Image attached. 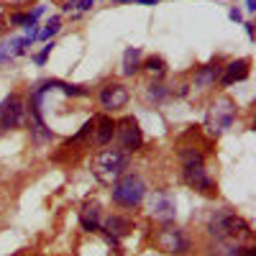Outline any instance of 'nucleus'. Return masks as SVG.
<instances>
[{"mask_svg":"<svg viewBox=\"0 0 256 256\" xmlns=\"http://www.w3.org/2000/svg\"><path fill=\"white\" fill-rule=\"evenodd\" d=\"M10 24H13V26H24V24H26V26H36L28 13H13V16H10Z\"/></svg>","mask_w":256,"mask_h":256,"instance_id":"obj_20","label":"nucleus"},{"mask_svg":"<svg viewBox=\"0 0 256 256\" xmlns=\"http://www.w3.org/2000/svg\"><path fill=\"white\" fill-rule=\"evenodd\" d=\"M223 70H226V74L220 77V84L228 88V84L241 82V80L248 77V59H236V62H230L228 67H223Z\"/></svg>","mask_w":256,"mask_h":256,"instance_id":"obj_13","label":"nucleus"},{"mask_svg":"<svg viewBox=\"0 0 256 256\" xmlns=\"http://www.w3.org/2000/svg\"><path fill=\"white\" fill-rule=\"evenodd\" d=\"M156 246L166 254H172V256H182V254L190 251L192 244H190V236L182 228H177L172 220H164L156 230Z\"/></svg>","mask_w":256,"mask_h":256,"instance_id":"obj_4","label":"nucleus"},{"mask_svg":"<svg viewBox=\"0 0 256 256\" xmlns=\"http://www.w3.org/2000/svg\"><path fill=\"white\" fill-rule=\"evenodd\" d=\"M92 131H95V146H108L116 136V120L113 118H95V126H92Z\"/></svg>","mask_w":256,"mask_h":256,"instance_id":"obj_12","label":"nucleus"},{"mask_svg":"<svg viewBox=\"0 0 256 256\" xmlns=\"http://www.w3.org/2000/svg\"><path fill=\"white\" fill-rule=\"evenodd\" d=\"M223 228H226V238L230 241H248L251 238V226L241 218V216H233V212H226L223 216Z\"/></svg>","mask_w":256,"mask_h":256,"instance_id":"obj_9","label":"nucleus"},{"mask_svg":"<svg viewBox=\"0 0 256 256\" xmlns=\"http://www.w3.org/2000/svg\"><path fill=\"white\" fill-rule=\"evenodd\" d=\"M141 70L152 72V74H156V77H164V74H166V62H164L162 56H148L146 62H141Z\"/></svg>","mask_w":256,"mask_h":256,"instance_id":"obj_17","label":"nucleus"},{"mask_svg":"<svg viewBox=\"0 0 256 256\" xmlns=\"http://www.w3.org/2000/svg\"><path fill=\"white\" fill-rule=\"evenodd\" d=\"M52 49H54V41H46V46L36 54V64H38V67H41V64H46V56L52 54Z\"/></svg>","mask_w":256,"mask_h":256,"instance_id":"obj_21","label":"nucleus"},{"mask_svg":"<svg viewBox=\"0 0 256 256\" xmlns=\"http://www.w3.org/2000/svg\"><path fill=\"white\" fill-rule=\"evenodd\" d=\"M246 10L251 13V10H256V6H254V0H246Z\"/></svg>","mask_w":256,"mask_h":256,"instance_id":"obj_28","label":"nucleus"},{"mask_svg":"<svg viewBox=\"0 0 256 256\" xmlns=\"http://www.w3.org/2000/svg\"><path fill=\"white\" fill-rule=\"evenodd\" d=\"M182 174H184V182L192 190L202 192V195H210V192L216 190V182L210 180L205 159H202V154L198 152V148H187V152H182Z\"/></svg>","mask_w":256,"mask_h":256,"instance_id":"obj_2","label":"nucleus"},{"mask_svg":"<svg viewBox=\"0 0 256 256\" xmlns=\"http://www.w3.org/2000/svg\"><path fill=\"white\" fill-rule=\"evenodd\" d=\"M244 26H246V34H248V38H254V24H251V20H246Z\"/></svg>","mask_w":256,"mask_h":256,"instance_id":"obj_26","label":"nucleus"},{"mask_svg":"<svg viewBox=\"0 0 256 256\" xmlns=\"http://www.w3.org/2000/svg\"><path fill=\"white\" fill-rule=\"evenodd\" d=\"M233 118H236V102L230 98H218L216 102L210 105V116H208V131L212 136H218L220 131L233 126Z\"/></svg>","mask_w":256,"mask_h":256,"instance_id":"obj_6","label":"nucleus"},{"mask_svg":"<svg viewBox=\"0 0 256 256\" xmlns=\"http://www.w3.org/2000/svg\"><path fill=\"white\" fill-rule=\"evenodd\" d=\"M220 72H223V67L218 62L205 64V67H200L198 74H195V84H198V88H212V84L220 80Z\"/></svg>","mask_w":256,"mask_h":256,"instance_id":"obj_15","label":"nucleus"},{"mask_svg":"<svg viewBox=\"0 0 256 256\" xmlns=\"http://www.w3.org/2000/svg\"><path fill=\"white\" fill-rule=\"evenodd\" d=\"M118 6H123V3H136V0H116Z\"/></svg>","mask_w":256,"mask_h":256,"instance_id":"obj_29","label":"nucleus"},{"mask_svg":"<svg viewBox=\"0 0 256 256\" xmlns=\"http://www.w3.org/2000/svg\"><path fill=\"white\" fill-rule=\"evenodd\" d=\"M100 226H102V230L108 233V236H113V238L128 236V233L134 230V223L128 220V218H123V216H108V218L100 220Z\"/></svg>","mask_w":256,"mask_h":256,"instance_id":"obj_11","label":"nucleus"},{"mask_svg":"<svg viewBox=\"0 0 256 256\" xmlns=\"http://www.w3.org/2000/svg\"><path fill=\"white\" fill-rule=\"evenodd\" d=\"M136 3H141V6H156L159 0H136Z\"/></svg>","mask_w":256,"mask_h":256,"instance_id":"obj_27","label":"nucleus"},{"mask_svg":"<svg viewBox=\"0 0 256 256\" xmlns=\"http://www.w3.org/2000/svg\"><path fill=\"white\" fill-rule=\"evenodd\" d=\"M141 70V49L138 46H128L123 52V74L131 77Z\"/></svg>","mask_w":256,"mask_h":256,"instance_id":"obj_16","label":"nucleus"},{"mask_svg":"<svg viewBox=\"0 0 256 256\" xmlns=\"http://www.w3.org/2000/svg\"><path fill=\"white\" fill-rule=\"evenodd\" d=\"M92 6H95V0H80L77 8H80V13H84V10H90Z\"/></svg>","mask_w":256,"mask_h":256,"instance_id":"obj_22","label":"nucleus"},{"mask_svg":"<svg viewBox=\"0 0 256 256\" xmlns=\"http://www.w3.org/2000/svg\"><path fill=\"white\" fill-rule=\"evenodd\" d=\"M59 28H62V18L59 16H52L49 20H46V26L38 31V38H44V41H49L54 34H59Z\"/></svg>","mask_w":256,"mask_h":256,"instance_id":"obj_18","label":"nucleus"},{"mask_svg":"<svg viewBox=\"0 0 256 256\" xmlns=\"http://www.w3.org/2000/svg\"><path fill=\"white\" fill-rule=\"evenodd\" d=\"M113 202L120 208H138L146 198V182L138 174H123L120 180L113 182Z\"/></svg>","mask_w":256,"mask_h":256,"instance_id":"obj_3","label":"nucleus"},{"mask_svg":"<svg viewBox=\"0 0 256 256\" xmlns=\"http://www.w3.org/2000/svg\"><path fill=\"white\" fill-rule=\"evenodd\" d=\"M8 20V10H6V6H3V0H0V26H3Z\"/></svg>","mask_w":256,"mask_h":256,"instance_id":"obj_24","label":"nucleus"},{"mask_svg":"<svg viewBox=\"0 0 256 256\" xmlns=\"http://www.w3.org/2000/svg\"><path fill=\"white\" fill-rule=\"evenodd\" d=\"M169 95V90L164 88L162 82H154V84H148V100H164Z\"/></svg>","mask_w":256,"mask_h":256,"instance_id":"obj_19","label":"nucleus"},{"mask_svg":"<svg viewBox=\"0 0 256 256\" xmlns=\"http://www.w3.org/2000/svg\"><path fill=\"white\" fill-rule=\"evenodd\" d=\"M80 6V0H67V3H64V10H74Z\"/></svg>","mask_w":256,"mask_h":256,"instance_id":"obj_25","label":"nucleus"},{"mask_svg":"<svg viewBox=\"0 0 256 256\" xmlns=\"http://www.w3.org/2000/svg\"><path fill=\"white\" fill-rule=\"evenodd\" d=\"M116 136H118V148L123 154H136L138 148L144 146V134L136 123V118H123L116 123Z\"/></svg>","mask_w":256,"mask_h":256,"instance_id":"obj_7","label":"nucleus"},{"mask_svg":"<svg viewBox=\"0 0 256 256\" xmlns=\"http://www.w3.org/2000/svg\"><path fill=\"white\" fill-rule=\"evenodd\" d=\"M128 154H123L120 148H102L92 156V177L100 182V184H113L116 180H120L128 169Z\"/></svg>","mask_w":256,"mask_h":256,"instance_id":"obj_1","label":"nucleus"},{"mask_svg":"<svg viewBox=\"0 0 256 256\" xmlns=\"http://www.w3.org/2000/svg\"><path fill=\"white\" fill-rule=\"evenodd\" d=\"M174 210H177V205H174V198L172 195H166V192H159V195L154 198V205H152V216L156 218V220H172L174 218Z\"/></svg>","mask_w":256,"mask_h":256,"instance_id":"obj_10","label":"nucleus"},{"mask_svg":"<svg viewBox=\"0 0 256 256\" xmlns=\"http://www.w3.org/2000/svg\"><path fill=\"white\" fill-rule=\"evenodd\" d=\"M100 220H102V212H100V205L98 202H88L82 210H80V226L84 230H100Z\"/></svg>","mask_w":256,"mask_h":256,"instance_id":"obj_14","label":"nucleus"},{"mask_svg":"<svg viewBox=\"0 0 256 256\" xmlns=\"http://www.w3.org/2000/svg\"><path fill=\"white\" fill-rule=\"evenodd\" d=\"M228 18H230V20H236V24H241V20H244V16H241V10H238V8H233V10L228 13Z\"/></svg>","mask_w":256,"mask_h":256,"instance_id":"obj_23","label":"nucleus"},{"mask_svg":"<svg viewBox=\"0 0 256 256\" xmlns=\"http://www.w3.org/2000/svg\"><path fill=\"white\" fill-rule=\"evenodd\" d=\"M26 100L20 95H8L0 102V134L10 131V128H20L26 123Z\"/></svg>","mask_w":256,"mask_h":256,"instance_id":"obj_5","label":"nucleus"},{"mask_svg":"<svg viewBox=\"0 0 256 256\" xmlns=\"http://www.w3.org/2000/svg\"><path fill=\"white\" fill-rule=\"evenodd\" d=\"M128 90L123 88L120 82H108L105 88L100 90V105H102V110H120L128 105Z\"/></svg>","mask_w":256,"mask_h":256,"instance_id":"obj_8","label":"nucleus"}]
</instances>
